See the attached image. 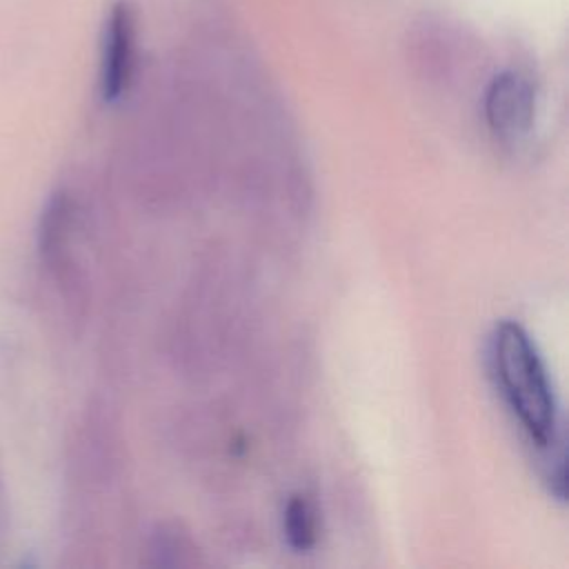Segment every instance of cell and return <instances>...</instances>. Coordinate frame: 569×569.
<instances>
[{
	"label": "cell",
	"mask_w": 569,
	"mask_h": 569,
	"mask_svg": "<svg viewBox=\"0 0 569 569\" xmlns=\"http://www.w3.org/2000/svg\"><path fill=\"white\" fill-rule=\"evenodd\" d=\"M491 367L498 387L527 431L529 440L540 449L558 445V405L529 333L511 320L496 327L491 336Z\"/></svg>",
	"instance_id": "1"
},
{
	"label": "cell",
	"mask_w": 569,
	"mask_h": 569,
	"mask_svg": "<svg viewBox=\"0 0 569 569\" xmlns=\"http://www.w3.org/2000/svg\"><path fill=\"white\" fill-rule=\"evenodd\" d=\"M136 64V7L116 0L104 22L100 91L104 102H116L129 89Z\"/></svg>",
	"instance_id": "2"
},
{
	"label": "cell",
	"mask_w": 569,
	"mask_h": 569,
	"mask_svg": "<svg viewBox=\"0 0 569 569\" xmlns=\"http://www.w3.org/2000/svg\"><path fill=\"white\" fill-rule=\"evenodd\" d=\"M536 93L527 78L505 71L491 80L485 93V118L502 142H520L533 124Z\"/></svg>",
	"instance_id": "3"
},
{
	"label": "cell",
	"mask_w": 569,
	"mask_h": 569,
	"mask_svg": "<svg viewBox=\"0 0 569 569\" xmlns=\"http://www.w3.org/2000/svg\"><path fill=\"white\" fill-rule=\"evenodd\" d=\"M282 529L287 542L296 551H309L318 540V511L309 496L296 493L287 500Z\"/></svg>",
	"instance_id": "4"
}]
</instances>
